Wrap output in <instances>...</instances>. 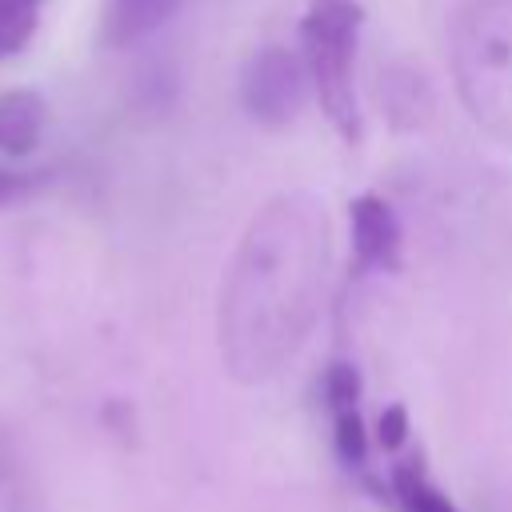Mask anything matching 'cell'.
<instances>
[{
    "label": "cell",
    "instance_id": "cell-1",
    "mask_svg": "<svg viewBox=\"0 0 512 512\" xmlns=\"http://www.w3.org/2000/svg\"><path fill=\"white\" fill-rule=\"evenodd\" d=\"M328 248L332 224L316 192H276L248 216L216 292V348L236 384H268L300 356L320 312Z\"/></svg>",
    "mask_w": 512,
    "mask_h": 512
},
{
    "label": "cell",
    "instance_id": "cell-2",
    "mask_svg": "<svg viewBox=\"0 0 512 512\" xmlns=\"http://www.w3.org/2000/svg\"><path fill=\"white\" fill-rule=\"evenodd\" d=\"M448 68L476 128L512 144V0H456Z\"/></svg>",
    "mask_w": 512,
    "mask_h": 512
},
{
    "label": "cell",
    "instance_id": "cell-3",
    "mask_svg": "<svg viewBox=\"0 0 512 512\" xmlns=\"http://www.w3.org/2000/svg\"><path fill=\"white\" fill-rule=\"evenodd\" d=\"M360 0H308L300 20V56L320 100L328 124L356 144L360 140V108H356V48L364 32Z\"/></svg>",
    "mask_w": 512,
    "mask_h": 512
},
{
    "label": "cell",
    "instance_id": "cell-4",
    "mask_svg": "<svg viewBox=\"0 0 512 512\" xmlns=\"http://www.w3.org/2000/svg\"><path fill=\"white\" fill-rule=\"evenodd\" d=\"M312 92L304 56L280 44H268L248 56L240 72V104L244 112L264 128H284L300 116L304 100Z\"/></svg>",
    "mask_w": 512,
    "mask_h": 512
},
{
    "label": "cell",
    "instance_id": "cell-5",
    "mask_svg": "<svg viewBox=\"0 0 512 512\" xmlns=\"http://www.w3.org/2000/svg\"><path fill=\"white\" fill-rule=\"evenodd\" d=\"M348 216H352V248H356V260L360 268H372V272H400L404 264V232H400V220L392 212V204L384 196H356L348 204Z\"/></svg>",
    "mask_w": 512,
    "mask_h": 512
},
{
    "label": "cell",
    "instance_id": "cell-6",
    "mask_svg": "<svg viewBox=\"0 0 512 512\" xmlns=\"http://www.w3.org/2000/svg\"><path fill=\"white\" fill-rule=\"evenodd\" d=\"M184 0H100V44L104 48H132L164 28Z\"/></svg>",
    "mask_w": 512,
    "mask_h": 512
},
{
    "label": "cell",
    "instance_id": "cell-7",
    "mask_svg": "<svg viewBox=\"0 0 512 512\" xmlns=\"http://www.w3.org/2000/svg\"><path fill=\"white\" fill-rule=\"evenodd\" d=\"M48 128V100L32 88H4L0 92V152L20 160L32 156Z\"/></svg>",
    "mask_w": 512,
    "mask_h": 512
},
{
    "label": "cell",
    "instance_id": "cell-8",
    "mask_svg": "<svg viewBox=\"0 0 512 512\" xmlns=\"http://www.w3.org/2000/svg\"><path fill=\"white\" fill-rule=\"evenodd\" d=\"M388 484H392V500H396L400 512H460V508L428 480V472H424L416 460L392 464Z\"/></svg>",
    "mask_w": 512,
    "mask_h": 512
},
{
    "label": "cell",
    "instance_id": "cell-9",
    "mask_svg": "<svg viewBox=\"0 0 512 512\" xmlns=\"http://www.w3.org/2000/svg\"><path fill=\"white\" fill-rule=\"evenodd\" d=\"M328 416H332V444H336V456H340L348 468H364V464H368V432H364V420H360V404L328 408Z\"/></svg>",
    "mask_w": 512,
    "mask_h": 512
},
{
    "label": "cell",
    "instance_id": "cell-10",
    "mask_svg": "<svg viewBox=\"0 0 512 512\" xmlns=\"http://www.w3.org/2000/svg\"><path fill=\"white\" fill-rule=\"evenodd\" d=\"M40 8L44 0H0V60L16 56L32 40L40 24Z\"/></svg>",
    "mask_w": 512,
    "mask_h": 512
},
{
    "label": "cell",
    "instance_id": "cell-11",
    "mask_svg": "<svg viewBox=\"0 0 512 512\" xmlns=\"http://www.w3.org/2000/svg\"><path fill=\"white\" fill-rule=\"evenodd\" d=\"M360 372L348 364V360H336L328 364L324 372V404L328 408H340V404H360Z\"/></svg>",
    "mask_w": 512,
    "mask_h": 512
},
{
    "label": "cell",
    "instance_id": "cell-12",
    "mask_svg": "<svg viewBox=\"0 0 512 512\" xmlns=\"http://www.w3.org/2000/svg\"><path fill=\"white\" fill-rule=\"evenodd\" d=\"M404 440H408V408L404 404H388L380 412V420H376V444L384 452H400Z\"/></svg>",
    "mask_w": 512,
    "mask_h": 512
},
{
    "label": "cell",
    "instance_id": "cell-13",
    "mask_svg": "<svg viewBox=\"0 0 512 512\" xmlns=\"http://www.w3.org/2000/svg\"><path fill=\"white\" fill-rule=\"evenodd\" d=\"M32 176H24V172H8V168H0V208L4 204H16L20 196H28L32 192Z\"/></svg>",
    "mask_w": 512,
    "mask_h": 512
}]
</instances>
